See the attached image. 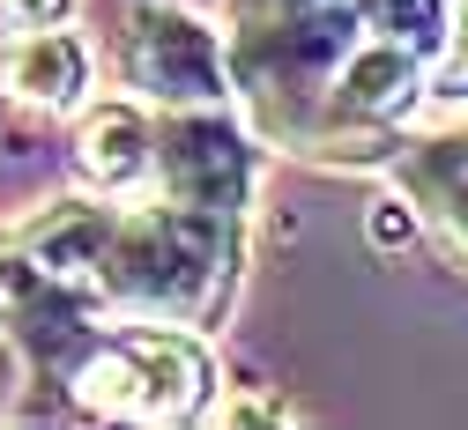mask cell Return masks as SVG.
Returning a JSON list of instances; mask_svg holds the SVG:
<instances>
[{
    "label": "cell",
    "instance_id": "3",
    "mask_svg": "<svg viewBox=\"0 0 468 430\" xmlns=\"http://www.w3.org/2000/svg\"><path fill=\"white\" fill-rule=\"evenodd\" d=\"M156 163L171 178V194L194 201V208H223L239 194V142L216 119H171L164 142H156Z\"/></svg>",
    "mask_w": 468,
    "mask_h": 430
},
{
    "label": "cell",
    "instance_id": "2",
    "mask_svg": "<svg viewBox=\"0 0 468 430\" xmlns=\"http://www.w3.org/2000/svg\"><path fill=\"white\" fill-rule=\"evenodd\" d=\"M134 75L149 97L171 104H208L223 97V52L194 16H171V8H142L134 16Z\"/></svg>",
    "mask_w": 468,
    "mask_h": 430
},
{
    "label": "cell",
    "instance_id": "4",
    "mask_svg": "<svg viewBox=\"0 0 468 430\" xmlns=\"http://www.w3.org/2000/svg\"><path fill=\"white\" fill-rule=\"evenodd\" d=\"M104 253H112V215L104 208H52L30 230V260L45 267V282H104Z\"/></svg>",
    "mask_w": 468,
    "mask_h": 430
},
{
    "label": "cell",
    "instance_id": "5",
    "mask_svg": "<svg viewBox=\"0 0 468 430\" xmlns=\"http://www.w3.org/2000/svg\"><path fill=\"white\" fill-rule=\"evenodd\" d=\"M149 163H156V142H149V127H142L127 104H104V111H90V119H82V171L97 178L104 194L142 186Z\"/></svg>",
    "mask_w": 468,
    "mask_h": 430
},
{
    "label": "cell",
    "instance_id": "1",
    "mask_svg": "<svg viewBox=\"0 0 468 430\" xmlns=\"http://www.w3.org/2000/svg\"><path fill=\"white\" fill-rule=\"evenodd\" d=\"M75 401L97 415H127V423H179L208 401V356L186 334L104 341L75 372Z\"/></svg>",
    "mask_w": 468,
    "mask_h": 430
},
{
    "label": "cell",
    "instance_id": "7",
    "mask_svg": "<svg viewBox=\"0 0 468 430\" xmlns=\"http://www.w3.org/2000/svg\"><path fill=\"white\" fill-rule=\"evenodd\" d=\"M335 89H342V104H349V111H401V104H409V89H417V68H409L401 45L387 37V45H372V52L349 59Z\"/></svg>",
    "mask_w": 468,
    "mask_h": 430
},
{
    "label": "cell",
    "instance_id": "10",
    "mask_svg": "<svg viewBox=\"0 0 468 430\" xmlns=\"http://www.w3.org/2000/svg\"><path fill=\"white\" fill-rule=\"evenodd\" d=\"M453 59H461V68H468V16H461V45H453Z\"/></svg>",
    "mask_w": 468,
    "mask_h": 430
},
{
    "label": "cell",
    "instance_id": "8",
    "mask_svg": "<svg viewBox=\"0 0 468 430\" xmlns=\"http://www.w3.org/2000/svg\"><path fill=\"white\" fill-rule=\"evenodd\" d=\"M372 30L379 37H409V45H431L446 23H439V0H372Z\"/></svg>",
    "mask_w": 468,
    "mask_h": 430
},
{
    "label": "cell",
    "instance_id": "9",
    "mask_svg": "<svg viewBox=\"0 0 468 430\" xmlns=\"http://www.w3.org/2000/svg\"><path fill=\"white\" fill-rule=\"evenodd\" d=\"M8 8H16L23 23H52V16H68V0H8Z\"/></svg>",
    "mask_w": 468,
    "mask_h": 430
},
{
    "label": "cell",
    "instance_id": "6",
    "mask_svg": "<svg viewBox=\"0 0 468 430\" xmlns=\"http://www.w3.org/2000/svg\"><path fill=\"white\" fill-rule=\"evenodd\" d=\"M0 82H8L23 104L60 111V104H75V89H82V45L60 37V30H37V37H23V45L8 52Z\"/></svg>",
    "mask_w": 468,
    "mask_h": 430
}]
</instances>
